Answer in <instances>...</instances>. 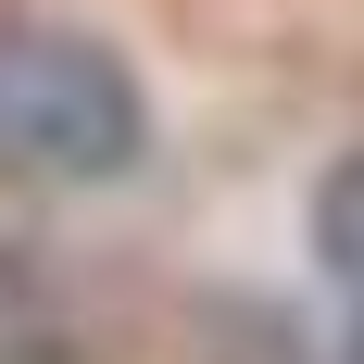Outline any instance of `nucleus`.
<instances>
[{
  "label": "nucleus",
  "instance_id": "f257e3e1",
  "mask_svg": "<svg viewBox=\"0 0 364 364\" xmlns=\"http://www.w3.org/2000/svg\"><path fill=\"white\" fill-rule=\"evenodd\" d=\"M151 151V88L126 75V50H101L88 26H0V176L101 188L139 176Z\"/></svg>",
  "mask_w": 364,
  "mask_h": 364
},
{
  "label": "nucleus",
  "instance_id": "f03ea898",
  "mask_svg": "<svg viewBox=\"0 0 364 364\" xmlns=\"http://www.w3.org/2000/svg\"><path fill=\"white\" fill-rule=\"evenodd\" d=\"M314 277L339 289V327H352V364H364V151H339L314 176Z\"/></svg>",
  "mask_w": 364,
  "mask_h": 364
},
{
  "label": "nucleus",
  "instance_id": "7ed1b4c3",
  "mask_svg": "<svg viewBox=\"0 0 364 364\" xmlns=\"http://www.w3.org/2000/svg\"><path fill=\"white\" fill-rule=\"evenodd\" d=\"M0 364H63V314L13 252H0Z\"/></svg>",
  "mask_w": 364,
  "mask_h": 364
}]
</instances>
